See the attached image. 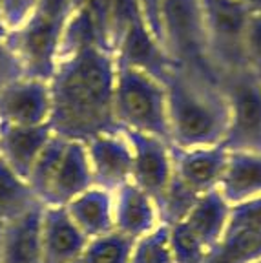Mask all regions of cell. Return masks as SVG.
Listing matches in <instances>:
<instances>
[{
  "label": "cell",
  "instance_id": "1",
  "mask_svg": "<svg viewBox=\"0 0 261 263\" xmlns=\"http://www.w3.org/2000/svg\"><path fill=\"white\" fill-rule=\"evenodd\" d=\"M115 79L117 59L104 46L86 44L62 53L49 79V126L55 136L86 143L102 132L117 130Z\"/></svg>",
  "mask_w": 261,
  "mask_h": 263
},
{
  "label": "cell",
  "instance_id": "2",
  "mask_svg": "<svg viewBox=\"0 0 261 263\" xmlns=\"http://www.w3.org/2000/svg\"><path fill=\"white\" fill-rule=\"evenodd\" d=\"M170 143L177 148L223 144L229 134V103L219 79L174 68L166 79Z\"/></svg>",
  "mask_w": 261,
  "mask_h": 263
},
{
  "label": "cell",
  "instance_id": "3",
  "mask_svg": "<svg viewBox=\"0 0 261 263\" xmlns=\"http://www.w3.org/2000/svg\"><path fill=\"white\" fill-rule=\"evenodd\" d=\"M75 6L71 0H39L11 31V48L22 75L49 81Z\"/></svg>",
  "mask_w": 261,
  "mask_h": 263
},
{
  "label": "cell",
  "instance_id": "4",
  "mask_svg": "<svg viewBox=\"0 0 261 263\" xmlns=\"http://www.w3.org/2000/svg\"><path fill=\"white\" fill-rule=\"evenodd\" d=\"M114 111L121 130L141 132L170 143L166 86L161 79L117 64Z\"/></svg>",
  "mask_w": 261,
  "mask_h": 263
},
{
  "label": "cell",
  "instance_id": "5",
  "mask_svg": "<svg viewBox=\"0 0 261 263\" xmlns=\"http://www.w3.org/2000/svg\"><path fill=\"white\" fill-rule=\"evenodd\" d=\"M159 41L176 68L219 79L208 53L201 0H161Z\"/></svg>",
  "mask_w": 261,
  "mask_h": 263
},
{
  "label": "cell",
  "instance_id": "6",
  "mask_svg": "<svg viewBox=\"0 0 261 263\" xmlns=\"http://www.w3.org/2000/svg\"><path fill=\"white\" fill-rule=\"evenodd\" d=\"M219 84L229 103L227 150L261 152V77L241 68L219 77Z\"/></svg>",
  "mask_w": 261,
  "mask_h": 263
},
{
  "label": "cell",
  "instance_id": "7",
  "mask_svg": "<svg viewBox=\"0 0 261 263\" xmlns=\"http://www.w3.org/2000/svg\"><path fill=\"white\" fill-rule=\"evenodd\" d=\"M207 24L208 53L219 73L247 68L245 33L250 11L241 0H201Z\"/></svg>",
  "mask_w": 261,
  "mask_h": 263
},
{
  "label": "cell",
  "instance_id": "8",
  "mask_svg": "<svg viewBox=\"0 0 261 263\" xmlns=\"http://www.w3.org/2000/svg\"><path fill=\"white\" fill-rule=\"evenodd\" d=\"M51 117L49 81L18 75L0 88V123L42 126Z\"/></svg>",
  "mask_w": 261,
  "mask_h": 263
},
{
  "label": "cell",
  "instance_id": "9",
  "mask_svg": "<svg viewBox=\"0 0 261 263\" xmlns=\"http://www.w3.org/2000/svg\"><path fill=\"white\" fill-rule=\"evenodd\" d=\"M84 144L95 185L115 192L121 186L132 183L134 156L124 130L117 128V130L102 132L88 139Z\"/></svg>",
  "mask_w": 261,
  "mask_h": 263
},
{
  "label": "cell",
  "instance_id": "10",
  "mask_svg": "<svg viewBox=\"0 0 261 263\" xmlns=\"http://www.w3.org/2000/svg\"><path fill=\"white\" fill-rule=\"evenodd\" d=\"M124 134L128 136L134 156L132 183L150 194L157 203L174 179L172 144L141 132L124 130Z\"/></svg>",
  "mask_w": 261,
  "mask_h": 263
},
{
  "label": "cell",
  "instance_id": "11",
  "mask_svg": "<svg viewBox=\"0 0 261 263\" xmlns=\"http://www.w3.org/2000/svg\"><path fill=\"white\" fill-rule=\"evenodd\" d=\"M172 157H174L176 179L194 194L201 196L204 192L219 189L229 150L225 144L196 148L172 146Z\"/></svg>",
  "mask_w": 261,
  "mask_h": 263
},
{
  "label": "cell",
  "instance_id": "12",
  "mask_svg": "<svg viewBox=\"0 0 261 263\" xmlns=\"http://www.w3.org/2000/svg\"><path fill=\"white\" fill-rule=\"evenodd\" d=\"M115 59L119 66H130V68L143 70L161 79L163 82L176 68L172 64L166 49L163 48V44L155 37V33L152 31L144 18L132 24L130 29L124 33V37L115 48Z\"/></svg>",
  "mask_w": 261,
  "mask_h": 263
},
{
  "label": "cell",
  "instance_id": "13",
  "mask_svg": "<svg viewBox=\"0 0 261 263\" xmlns=\"http://www.w3.org/2000/svg\"><path fill=\"white\" fill-rule=\"evenodd\" d=\"M41 238L44 263H75L88 243L64 206L57 205H44Z\"/></svg>",
  "mask_w": 261,
  "mask_h": 263
},
{
  "label": "cell",
  "instance_id": "14",
  "mask_svg": "<svg viewBox=\"0 0 261 263\" xmlns=\"http://www.w3.org/2000/svg\"><path fill=\"white\" fill-rule=\"evenodd\" d=\"M114 221L117 232L137 239L161 225L159 206L141 186L128 183L114 192Z\"/></svg>",
  "mask_w": 261,
  "mask_h": 263
},
{
  "label": "cell",
  "instance_id": "15",
  "mask_svg": "<svg viewBox=\"0 0 261 263\" xmlns=\"http://www.w3.org/2000/svg\"><path fill=\"white\" fill-rule=\"evenodd\" d=\"M42 210L35 206L21 218L2 225L0 263H44L42 258Z\"/></svg>",
  "mask_w": 261,
  "mask_h": 263
},
{
  "label": "cell",
  "instance_id": "16",
  "mask_svg": "<svg viewBox=\"0 0 261 263\" xmlns=\"http://www.w3.org/2000/svg\"><path fill=\"white\" fill-rule=\"evenodd\" d=\"M94 185V174H91L86 144L82 141H66L64 154L59 163L46 205L64 206L73 197Z\"/></svg>",
  "mask_w": 261,
  "mask_h": 263
},
{
  "label": "cell",
  "instance_id": "17",
  "mask_svg": "<svg viewBox=\"0 0 261 263\" xmlns=\"http://www.w3.org/2000/svg\"><path fill=\"white\" fill-rule=\"evenodd\" d=\"M53 136L49 124L42 126H18L0 123V159L28 179L39 154Z\"/></svg>",
  "mask_w": 261,
  "mask_h": 263
},
{
  "label": "cell",
  "instance_id": "18",
  "mask_svg": "<svg viewBox=\"0 0 261 263\" xmlns=\"http://www.w3.org/2000/svg\"><path fill=\"white\" fill-rule=\"evenodd\" d=\"M69 218L88 239L110 234L115 230L114 221V192L94 185L68 205H64Z\"/></svg>",
  "mask_w": 261,
  "mask_h": 263
},
{
  "label": "cell",
  "instance_id": "19",
  "mask_svg": "<svg viewBox=\"0 0 261 263\" xmlns=\"http://www.w3.org/2000/svg\"><path fill=\"white\" fill-rule=\"evenodd\" d=\"M219 192L230 205L261 196V152L229 150Z\"/></svg>",
  "mask_w": 261,
  "mask_h": 263
},
{
  "label": "cell",
  "instance_id": "20",
  "mask_svg": "<svg viewBox=\"0 0 261 263\" xmlns=\"http://www.w3.org/2000/svg\"><path fill=\"white\" fill-rule=\"evenodd\" d=\"M230 210H232V205L225 199L219 189H216L201 194L183 221L212 251L227 232L230 221Z\"/></svg>",
  "mask_w": 261,
  "mask_h": 263
},
{
  "label": "cell",
  "instance_id": "21",
  "mask_svg": "<svg viewBox=\"0 0 261 263\" xmlns=\"http://www.w3.org/2000/svg\"><path fill=\"white\" fill-rule=\"evenodd\" d=\"M42 201L31 189L29 181L0 159V223L21 218L26 212L41 206Z\"/></svg>",
  "mask_w": 261,
  "mask_h": 263
},
{
  "label": "cell",
  "instance_id": "22",
  "mask_svg": "<svg viewBox=\"0 0 261 263\" xmlns=\"http://www.w3.org/2000/svg\"><path fill=\"white\" fill-rule=\"evenodd\" d=\"M261 259V232L243 227H227L204 263H256Z\"/></svg>",
  "mask_w": 261,
  "mask_h": 263
},
{
  "label": "cell",
  "instance_id": "23",
  "mask_svg": "<svg viewBox=\"0 0 261 263\" xmlns=\"http://www.w3.org/2000/svg\"><path fill=\"white\" fill-rule=\"evenodd\" d=\"M64 148H66V139H62V137L53 134L51 139L42 148V152L39 154L37 161H35L31 172L28 176L29 185L35 190V194L39 196L42 205H46V199H48L49 189H51L53 177L57 174L59 163H61L62 154H64Z\"/></svg>",
  "mask_w": 261,
  "mask_h": 263
},
{
  "label": "cell",
  "instance_id": "24",
  "mask_svg": "<svg viewBox=\"0 0 261 263\" xmlns=\"http://www.w3.org/2000/svg\"><path fill=\"white\" fill-rule=\"evenodd\" d=\"M134 239L117 230L88 239L84 251L75 263H130Z\"/></svg>",
  "mask_w": 261,
  "mask_h": 263
},
{
  "label": "cell",
  "instance_id": "25",
  "mask_svg": "<svg viewBox=\"0 0 261 263\" xmlns=\"http://www.w3.org/2000/svg\"><path fill=\"white\" fill-rule=\"evenodd\" d=\"M130 263H176L170 247V227L161 223L148 234L134 239Z\"/></svg>",
  "mask_w": 261,
  "mask_h": 263
},
{
  "label": "cell",
  "instance_id": "26",
  "mask_svg": "<svg viewBox=\"0 0 261 263\" xmlns=\"http://www.w3.org/2000/svg\"><path fill=\"white\" fill-rule=\"evenodd\" d=\"M170 227V247L176 263H204L208 249L197 234H194L184 221L174 223Z\"/></svg>",
  "mask_w": 261,
  "mask_h": 263
},
{
  "label": "cell",
  "instance_id": "27",
  "mask_svg": "<svg viewBox=\"0 0 261 263\" xmlns=\"http://www.w3.org/2000/svg\"><path fill=\"white\" fill-rule=\"evenodd\" d=\"M11 31L13 29L8 26V22L0 16V88L11 79L22 75L11 48Z\"/></svg>",
  "mask_w": 261,
  "mask_h": 263
},
{
  "label": "cell",
  "instance_id": "28",
  "mask_svg": "<svg viewBox=\"0 0 261 263\" xmlns=\"http://www.w3.org/2000/svg\"><path fill=\"white\" fill-rule=\"evenodd\" d=\"M245 64L261 77V13H250L245 33Z\"/></svg>",
  "mask_w": 261,
  "mask_h": 263
},
{
  "label": "cell",
  "instance_id": "29",
  "mask_svg": "<svg viewBox=\"0 0 261 263\" xmlns=\"http://www.w3.org/2000/svg\"><path fill=\"white\" fill-rule=\"evenodd\" d=\"M229 225L261 232V196L250 197L247 201L232 205Z\"/></svg>",
  "mask_w": 261,
  "mask_h": 263
},
{
  "label": "cell",
  "instance_id": "30",
  "mask_svg": "<svg viewBox=\"0 0 261 263\" xmlns=\"http://www.w3.org/2000/svg\"><path fill=\"white\" fill-rule=\"evenodd\" d=\"M37 2L39 0H0V16L13 29L31 11Z\"/></svg>",
  "mask_w": 261,
  "mask_h": 263
},
{
  "label": "cell",
  "instance_id": "31",
  "mask_svg": "<svg viewBox=\"0 0 261 263\" xmlns=\"http://www.w3.org/2000/svg\"><path fill=\"white\" fill-rule=\"evenodd\" d=\"M139 6H141V11H143V16H144V21H146V24L150 26V29L155 33V37L159 39L161 0H139Z\"/></svg>",
  "mask_w": 261,
  "mask_h": 263
},
{
  "label": "cell",
  "instance_id": "32",
  "mask_svg": "<svg viewBox=\"0 0 261 263\" xmlns=\"http://www.w3.org/2000/svg\"><path fill=\"white\" fill-rule=\"evenodd\" d=\"M250 13H261V0H241Z\"/></svg>",
  "mask_w": 261,
  "mask_h": 263
},
{
  "label": "cell",
  "instance_id": "33",
  "mask_svg": "<svg viewBox=\"0 0 261 263\" xmlns=\"http://www.w3.org/2000/svg\"><path fill=\"white\" fill-rule=\"evenodd\" d=\"M71 2H73L75 9H77V8H82V6H86V4H90L91 0H71Z\"/></svg>",
  "mask_w": 261,
  "mask_h": 263
},
{
  "label": "cell",
  "instance_id": "34",
  "mask_svg": "<svg viewBox=\"0 0 261 263\" xmlns=\"http://www.w3.org/2000/svg\"><path fill=\"white\" fill-rule=\"evenodd\" d=\"M0 241H2V223H0Z\"/></svg>",
  "mask_w": 261,
  "mask_h": 263
},
{
  "label": "cell",
  "instance_id": "35",
  "mask_svg": "<svg viewBox=\"0 0 261 263\" xmlns=\"http://www.w3.org/2000/svg\"><path fill=\"white\" fill-rule=\"evenodd\" d=\"M256 263H261V259H259V261H256Z\"/></svg>",
  "mask_w": 261,
  "mask_h": 263
}]
</instances>
